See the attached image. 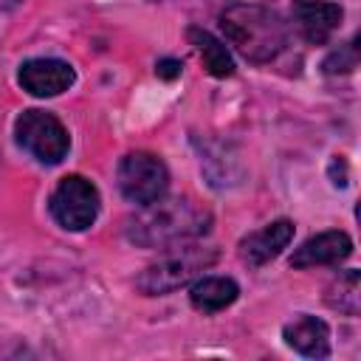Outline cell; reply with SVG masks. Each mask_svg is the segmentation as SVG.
<instances>
[{
  "label": "cell",
  "instance_id": "6da1fadb",
  "mask_svg": "<svg viewBox=\"0 0 361 361\" xmlns=\"http://www.w3.org/2000/svg\"><path fill=\"white\" fill-rule=\"evenodd\" d=\"M212 214L189 197H158L127 220V240L141 248H166L209 231Z\"/></svg>",
  "mask_w": 361,
  "mask_h": 361
},
{
  "label": "cell",
  "instance_id": "7a4b0ae2",
  "mask_svg": "<svg viewBox=\"0 0 361 361\" xmlns=\"http://www.w3.org/2000/svg\"><path fill=\"white\" fill-rule=\"evenodd\" d=\"M220 25L226 39L251 62L274 59L288 39V31L279 14L262 6L234 3L220 14Z\"/></svg>",
  "mask_w": 361,
  "mask_h": 361
},
{
  "label": "cell",
  "instance_id": "3957f363",
  "mask_svg": "<svg viewBox=\"0 0 361 361\" xmlns=\"http://www.w3.org/2000/svg\"><path fill=\"white\" fill-rule=\"evenodd\" d=\"M217 259V251L214 248H178L172 254H166L164 259L152 262L138 279V290L147 293V296H158V293H169L180 285H186L195 274L206 271L212 262Z\"/></svg>",
  "mask_w": 361,
  "mask_h": 361
},
{
  "label": "cell",
  "instance_id": "277c9868",
  "mask_svg": "<svg viewBox=\"0 0 361 361\" xmlns=\"http://www.w3.org/2000/svg\"><path fill=\"white\" fill-rule=\"evenodd\" d=\"M17 141L42 164H59L68 155L71 138L62 121L45 110H25L14 124Z\"/></svg>",
  "mask_w": 361,
  "mask_h": 361
},
{
  "label": "cell",
  "instance_id": "5b68a950",
  "mask_svg": "<svg viewBox=\"0 0 361 361\" xmlns=\"http://www.w3.org/2000/svg\"><path fill=\"white\" fill-rule=\"evenodd\" d=\"M169 186V172L164 161L152 152H130L118 164V189L130 203L147 206L164 197Z\"/></svg>",
  "mask_w": 361,
  "mask_h": 361
},
{
  "label": "cell",
  "instance_id": "8992f818",
  "mask_svg": "<svg viewBox=\"0 0 361 361\" xmlns=\"http://www.w3.org/2000/svg\"><path fill=\"white\" fill-rule=\"evenodd\" d=\"M51 212L56 223L68 231H85L99 214V192L82 175H68L51 195Z\"/></svg>",
  "mask_w": 361,
  "mask_h": 361
},
{
  "label": "cell",
  "instance_id": "52a82bcc",
  "mask_svg": "<svg viewBox=\"0 0 361 361\" xmlns=\"http://www.w3.org/2000/svg\"><path fill=\"white\" fill-rule=\"evenodd\" d=\"M290 14L299 34L313 45H324L344 17L338 3H324V0H293Z\"/></svg>",
  "mask_w": 361,
  "mask_h": 361
},
{
  "label": "cell",
  "instance_id": "ba28073f",
  "mask_svg": "<svg viewBox=\"0 0 361 361\" xmlns=\"http://www.w3.org/2000/svg\"><path fill=\"white\" fill-rule=\"evenodd\" d=\"M76 82V73L62 59H28L20 68V85L31 96H59Z\"/></svg>",
  "mask_w": 361,
  "mask_h": 361
},
{
  "label": "cell",
  "instance_id": "9c48e42d",
  "mask_svg": "<svg viewBox=\"0 0 361 361\" xmlns=\"http://www.w3.org/2000/svg\"><path fill=\"white\" fill-rule=\"evenodd\" d=\"M353 254V240L344 231H322L310 240H305L293 257L290 265L293 268H316V265H336L341 259H347Z\"/></svg>",
  "mask_w": 361,
  "mask_h": 361
},
{
  "label": "cell",
  "instance_id": "30bf717a",
  "mask_svg": "<svg viewBox=\"0 0 361 361\" xmlns=\"http://www.w3.org/2000/svg\"><path fill=\"white\" fill-rule=\"evenodd\" d=\"M290 240H293V223L276 220V223H268L265 228L243 237L240 240V257L257 268V265H265L268 259H274Z\"/></svg>",
  "mask_w": 361,
  "mask_h": 361
},
{
  "label": "cell",
  "instance_id": "8fae6325",
  "mask_svg": "<svg viewBox=\"0 0 361 361\" xmlns=\"http://www.w3.org/2000/svg\"><path fill=\"white\" fill-rule=\"evenodd\" d=\"M282 336L296 353H302L307 358H327L330 355V330L316 316H296L293 322L285 324Z\"/></svg>",
  "mask_w": 361,
  "mask_h": 361
},
{
  "label": "cell",
  "instance_id": "7c38bea8",
  "mask_svg": "<svg viewBox=\"0 0 361 361\" xmlns=\"http://www.w3.org/2000/svg\"><path fill=\"white\" fill-rule=\"evenodd\" d=\"M237 296H240V288L228 276H203L189 290L192 305L197 310H203V313H217V310L228 307Z\"/></svg>",
  "mask_w": 361,
  "mask_h": 361
},
{
  "label": "cell",
  "instance_id": "4fadbf2b",
  "mask_svg": "<svg viewBox=\"0 0 361 361\" xmlns=\"http://www.w3.org/2000/svg\"><path fill=\"white\" fill-rule=\"evenodd\" d=\"M186 37L192 39V45L197 48L200 59H203V68L212 73V76H231L234 73V59L226 48V42H220L214 34L203 31V28H189Z\"/></svg>",
  "mask_w": 361,
  "mask_h": 361
},
{
  "label": "cell",
  "instance_id": "5bb4252c",
  "mask_svg": "<svg viewBox=\"0 0 361 361\" xmlns=\"http://www.w3.org/2000/svg\"><path fill=\"white\" fill-rule=\"evenodd\" d=\"M358 282H361V276H358L355 268L338 274V279H336V282L330 285V290H327V305L336 307V310L344 313V316H358V307H361Z\"/></svg>",
  "mask_w": 361,
  "mask_h": 361
},
{
  "label": "cell",
  "instance_id": "9a60e30c",
  "mask_svg": "<svg viewBox=\"0 0 361 361\" xmlns=\"http://www.w3.org/2000/svg\"><path fill=\"white\" fill-rule=\"evenodd\" d=\"M358 65V39H350L347 45H341L338 51H333L324 59V71L327 73H347Z\"/></svg>",
  "mask_w": 361,
  "mask_h": 361
},
{
  "label": "cell",
  "instance_id": "2e32d148",
  "mask_svg": "<svg viewBox=\"0 0 361 361\" xmlns=\"http://www.w3.org/2000/svg\"><path fill=\"white\" fill-rule=\"evenodd\" d=\"M180 62L178 59H161L158 65H155V73L161 76V79H175V76H180Z\"/></svg>",
  "mask_w": 361,
  "mask_h": 361
}]
</instances>
